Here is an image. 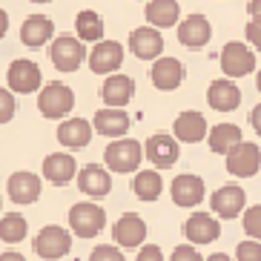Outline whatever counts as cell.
<instances>
[{"mask_svg":"<svg viewBox=\"0 0 261 261\" xmlns=\"http://www.w3.org/2000/svg\"><path fill=\"white\" fill-rule=\"evenodd\" d=\"M72 250V232H66L58 224H49L35 236V253L46 261H58Z\"/></svg>","mask_w":261,"mask_h":261,"instance_id":"5","label":"cell"},{"mask_svg":"<svg viewBox=\"0 0 261 261\" xmlns=\"http://www.w3.org/2000/svg\"><path fill=\"white\" fill-rule=\"evenodd\" d=\"M15 95H12V89H3L0 86V123H9L12 118H15Z\"/></svg>","mask_w":261,"mask_h":261,"instance_id":"35","label":"cell"},{"mask_svg":"<svg viewBox=\"0 0 261 261\" xmlns=\"http://www.w3.org/2000/svg\"><path fill=\"white\" fill-rule=\"evenodd\" d=\"M149 77H152L155 89H161V92H172V89H178L181 81H184V66H181L178 58H158V61L152 63Z\"/></svg>","mask_w":261,"mask_h":261,"instance_id":"18","label":"cell"},{"mask_svg":"<svg viewBox=\"0 0 261 261\" xmlns=\"http://www.w3.org/2000/svg\"><path fill=\"white\" fill-rule=\"evenodd\" d=\"M75 32H77V38H81V40L100 43V40H103V20H100L98 12L84 9V12L75 17Z\"/></svg>","mask_w":261,"mask_h":261,"instance_id":"30","label":"cell"},{"mask_svg":"<svg viewBox=\"0 0 261 261\" xmlns=\"http://www.w3.org/2000/svg\"><path fill=\"white\" fill-rule=\"evenodd\" d=\"M169 261H204V258H201V253L195 250V247L178 244L175 250H172V255H169Z\"/></svg>","mask_w":261,"mask_h":261,"instance_id":"36","label":"cell"},{"mask_svg":"<svg viewBox=\"0 0 261 261\" xmlns=\"http://www.w3.org/2000/svg\"><path fill=\"white\" fill-rule=\"evenodd\" d=\"M86 61H89V69L95 75H112L115 69H121L123 63V46L118 40H100V43L92 46Z\"/></svg>","mask_w":261,"mask_h":261,"instance_id":"13","label":"cell"},{"mask_svg":"<svg viewBox=\"0 0 261 261\" xmlns=\"http://www.w3.org/2000/svg\"><path fill=\"white\" fill-rule=\"evenodd\" d=\"M210 204H213V210H215L218 218L232 221L236 215H241L247 210V192L238 184H224V187H218V190L213 192Z\"/></svg>","mask_w":261,"mask_h":261,"instance_id":"9","label":"cell"},{"mask_svg":"<svg viewBox=\"0 0 261 261\" xmlns=\"http://www.w3.org/2000/svg\"><path fill=\"white\" fill-rule=\"evenodd\" d=\"M6 29H9V15L3 12V9H0V38L6 35Z\"/></svg>","mask_w":261,"mask_h":261,"instance_id":"42","label":"cell"},{"mask_svg":"<svg viewBox=\"0 0 261 261\" xmlns=\"http://www.w3.org/2000/svg\"><path fill=\"white\" fill-rule=\"evenodd\" d=\"M255 86H258V92H261V69H258V75H255Z\"/></svg>","mask_w":261,"mask_h":261,"instance_id":"44","label":"cell"},{"mask_svg":"<svg viewBox=\"0 0 261 261\" xmlns=\"http://www.w3.org/2000/svg\"><path fill=\"white\" fill-rule=\"evenodd\" d=\"M89 261H126V258L115 244H100L89 253Z\"/></svg>","mask_w":261,"mask_h":261,"instance_id":"34","label":"cell"},{"mask_svg":"<svg viewBox=\"0 0 261 261\" xmlns=\"http://www.w3.org/2000/svg\"><path fill=\"white\" fill-rule=\"evenodd\" d=\"M172 192V201H175L178 207H198L207 190H204V178L201 175H192V172H184V175H178L169 187Z\"/></svg>","mask_w":261,"mask_h":261,"instance_id":"14","label":"cell"},{"mask_svg":"<svg viewBox=\"0 0 261 261\" xmlns=\"http://www.w3.org/2000/svg\"><path fill=\"white\" fill-rule=\"evenodd\" d=\"M207 103L215 112H232V109H238V103H241V89L232 84L230 77H218V81H213L210 89H207Z\"/></svg>","mask_w":261,"mask_h":261,"instance_id":"20","label":"cell"},{"mask_svg":"<svg viewBox=\"0 0 261 261\" xmlns=\"http://www.w3.org/2000/svg\"><path fill=\"white\" fill-rule=\"evenodd\" d=\"M92 123L84 121V118H66V121L58 126V141H61L66 149H84L92 141Z\"/></svg>","mask_w":261,"mask_h":261,"instance_id":"24","label":"cell"},{"mask_svg":"<svg viewBox=\"0 0 261 261\" xmlns=\"http://www.w3.org/2000/svg\"><path fill=\"white\" fill-rule=\"evenodd\" d=\"M55 35V23L46 15H32L23 20L20 26V40H23L29 49H38L43 43H49V38Z\"/></svg>","mask_w":261,"mask_h":261,"instance_id":"26","label":"cell"},{"mask_svg":"<svg viewBox=\"0 0 261 261\" xmlns=\"http://www.w3.org/2000/svg\"><path fill=\"white\" fill-rule=\"evenodd\" d=\"M241 141H244V138H241V129H238L236 123H215L213 129H210V141H207V144H210L213 152H218V155L227 158V155H230Z\"/></svg>","mask_w":261,"mask_h":261,"instance_id":"28","label":"cell"},{"mask_svg":"<svg viewBox=\"0 0 261 261\" xmlns=\"http://www.w3.org/2000/svg\"><path fill=\"white\" fill-rule=\"evenodd\" d=\"M258 169H261V149L250 141H241L227 155V172L236 178H253Z\"/></svg>","mask_w":261,"mask_h":261,"instance_id":"10","label":"cell"},{"mask_svg":"<svg viewBox=\"0 0 261 261\" xmlns=\"http://www.w3.org/2000/svg\"><path fill=\"white\" fill-rule=\"evenodd\" d=\"M144 155H146V161L152 164L155 169H169V167H175L178 164L181 149H178V141L172 138V135H167V132H155V135L146 138Z\"/></svg>","mask_w":261,"mask_h":261,"instance_id":"7","label":"cell"},{"mask_svg":"<svg viewBox=\"0 0 261 261\" xmlns=\"http://www.w3.org/2000/svg\"><path fill=\"white\" fill-rule=\"evenodd\" d=\"M241 224H244V232L253 238V241H261V204L244 210V215H241Z\"/></svg>","mask_w":261,"mask_h":261,"instance_id":"32","label":"cell"},{"mask_svg":"<svg viewBox=\"0 0 261 261\" xmlns=\"http://www.w3.org/2000/svg\"><path fill=\"white\" fill-rule=\"evenodd\" d=\"M250 123H253L255 135H261V103H255L253 112H250Z\"/></svg>","mask_w":261,"mask_h":261,"instance_id":"39","label":"cell"},{"mask_svg":"<svg viewBox=\"0 0 261 261\" xmlns=\"http://www.w3.org/2000/svg\"><path fill=\"white\" fill-rule=\"evenodd\" d=\"M161 190H164V181H161L158 169H141L132 178V192L141 201H158L161 198Z\"/></svg>","mask_w":261,"mask_h":261,"instance_id":"29","label":"cell"},{"mask_svg":"<svg viewBox=\"0 0 261 261\" xmlns=\"http://www.w3.org/2000/svg\"><path fill=\"white\" fill-rule=\"evenodd\" d=\"M6 81H9V89L17 95H32L35 89H40V69L35 61H26V58H17V61L9 63V72H6Z\"/></svg>","mask_w":261,"mask_h":261,"instance_id":"8","label":"cell"},{"mask_svg":"<svg viewBox=\"0 0 261 261\" xmlns=\"http://www.w3.org/2000/svg\"><path fill=\"white\" fill-rule=\"evenodd\" d=\"M72 107H75V92H72L66 84H49V86H43L40 95H38L40 115L52 118V121L66 118L72 112Z\"/></svg>","mask_w":261,"mask_h":261,"instance_id":"4","label":"cell"},{"mask_svg":"<svg viewBox=\"0 0 261 261\" xmlns=\"http://www.w3.org/2000/svg\"><path fill=\"white\" fill-rule=\"evenodd\" d=\"M207 261H232V258H230L227 253H215V255H210Z\"/></svg>","mask_w":261,"mask_h":261,"instance_id":"43","label":"cell"},{"mask_svg":"<svg viewBox=\"0 0 261 261\" xmlns=\"http://www.w3.org/2000/svg\"><path fill=\"white\" fill-rule=\"evenodd\" d=\"M43 178L52 184L63 187L69 184L72 178H77V161L69 152H52L43 158Z\"/></svg>","mask_w":261,"mask_h":261,"instance_id":"21","label":"cell"},{"mask_svg":"<svg viewBox=\"0 0 261 261\" xmlns=\"http://www.w3.org/2000/svg\"><path fill=\"white\" fill-rule=\"evenodd\" d=\"M244 32H247V40L255 46V52H261V23L258 20H250Z\"/></svg>","mask_w":261,"mask_h":261,"instance_id":"38","label":"cell"},{"mask_svg":"<svg viewBox=\"0 0 261 261\" xmlns=\"http://www.w3.org/2000/svg\"><path fill=\"white\" fill-rule=\"evenodd\" d=\"M141 158H144V149H141L138 141H132V138L112 141V144L103 149V164H107L112 172H118V175H126V172H138Z\"/></svg>","mask_w":261,"mask_h":261,"instance_id":"1","label":"cell"},{"mask_svg":"<svg viewBox=\"0 0 261 261\" xmlns=\"http://www.w3.org/2000/svg\"><path fill=\"white\" fill-rule=\"evenodd\" d=\"M77 187H81V192H86L89 198H103V195H109V190H112V178H109V172L103 167L89 164V167H84L77 172Z\"/></svg>","mask_w":261,"mask_h":261,"instance_id":"25","label":"cell"},{"mask_svg":"<svg viewBox=\"0 0 261 261\" xmlns=\"http://www.w3.org/2000/svg\"><path fill=\"white\" fill-rule=\"evenodd\" d=\"M69 227L81 238H95L107 227V210H100L95 201H81L69 210Z\"/></svg>","mask_w":261,"mask_h":261,"instance_id":"2","label":"cell"},{"mask_svg":"<svg viewBox=\"0 0 261 261\" xmlns=\"http://www.w3.org/2000/svg\"><path fill=\"white\" fill-rule=\"evenodd\" d=\"M184 236L192 244H210V241H215L221 236V224L210 213H192L184 221Z\"/></svg>","mask_w":261,"mask_h":261,"instance_id":"19","label":"cell"},{"mask_svg":"<svg viewBox=\"0 0 261 261\" xmlns=\"http://www.w3.org/2000/svg\"><path fill=\"white\" fill-rule=\"evenodd\" d=\"M40 190H43L40 178L35 175V172H29V169L12 172V175H9V181H6L9 198L15 201V204H20V207H26V204H35V201L40 198Z\"/></svg>","mask_w":261,"mask_h":261,"instance_id":"12","label":"cell"},{"mask_svg":"<svg viewBox=\"0 0 261 261\" xmlns=\"http://www.w3.org/2000/svg\"><path fill=\"white\" fill-rule=\"evenodd\" d=\"M0 261H26V258L20 253H12V250H9V253H0Z\"/></svg>","mask_w":261,"mask_h":261,"instance_id":"41","label":"cell"},{"mask_svg":"<svg viewBox=\"0 0 261 261\" xmlns=\"http://www.w3.org/2000/svg\"><path fill=\"white\" fill-rule=\"evenodd\" d=\"M236 261H261V241L247 238L236 247Z\"/></svg>","mask_w":261,"mask_h":261,"instance_id":"33","label":"cell"},{"mask_svg":"<svg viewBox=\"0 0 261 261\" xmlns=\"http://www.w3.org/2000/svg\"><path fill=\"white\" fill-rule=\"evenodd\" d=\"M129 115L123 112V109H98L95 112V121H92V126H95V132L98 135H103V138H123L126 132H129Z\"/></svg>","mask_w":261,"mask_h":261,"instance_id":"22","label":"cell"},{"mask_svg":"<svg viewBox=\"0 0 261 261\" xmlns=\"http://www.w3.org/2000/svg\"><path fill=\"white\" fill-rule=\"evenodd\" d=\"M135 261H164V253H161V247H155V244H144Z\"/></svg>","mask_w":261,"mask_h":261,"instance_id":"37","label":"cell"},{"mask_svg":"<svg viewBox=\"0 0 261 261\" xmlns=\"http://www.w3.org/2000/svg\"><path fill=\"white\" fill-rule=\"evenodd\" d=\"M35 3H49V0H35Z\"/></svg>","mask_w":261,"mask_h":261,"instance_id":"45","label":"cell"},{"mask_svg":"<svg viewBox=\"0 0 261 261\" xmlns=\"http://www.w3.org/2000/svg\"><path fill=\"white\" fill-rule=\"evenodd\" d=\"M29 232V224L20 213H6L0 218V241H6V244H20Z\"/></svg>","mask_w":261,"mask_h":261,"instance_id":"31","label":"cell"},{"mask_svg":"<svg viewBox=\"0 0 261 261\" xmlns=\"http://www.w3.org/2000/svg\"><path fill=\"white\" fill-rule=\"evenodd\" d=\"M135 95V81L129 75H109L100 86V98L109 109H123Z\"/></svg>","mask_w":261,"mask_h":261,"instance_id":"17","label":"cell"},{"mask_svg":"<svg viewBox=\"0 0 261 261\" xmlns=\"http://www.w3.org/2000/svg\"><path fill=\"white\" fill-rule=\"evenodd\" d=\"M210 38H213V26H210V20L204 15H187V20L178 23V40L187 49L207 46Z\"/></svg>","mask_w":261,"mask_h":261,"instance_id":"15","label":"cell"},{"mask_svg":"<svg viewBox=\"0 0 261 261\" xmlns=\"http://www.w3.org/2000/svg\"><path fill=\"white\" fill-rule=\"evenodd\" d=\"M247 12H250L253 20H258V23H261V0H250V3H247Z\"/></svg>","mask_w":261,"mask_h":261,"instance_id":"40","label":"cell"},{"mask_svg":"<svg viewBox=\"0 0 261 261\" xmlns=\"http://www.w3.org/2000/svg\"><path fill=\"white\" fill-rule=\"evenodd\" d=\"M172 132H175V141H184V144H198V141L207 138V118L190 109V112H181L172 123Z\"/></svg>","mask_w":261,"mask_h":261,"instance_id":"23","label":"cell"},{"mask_svg":"<svg viewBox=\"0 0 261 261\" xmlns=\"http://www.w3.org/2000/svg\"><path fill=\"white\" fill-rule=\"evenodd\" d=\"M112 238H115V247H123V250L144 247V238H146L144 218L135 215V213H123L121 218L112 224Z\"/></svg>","mask_w":261,"mask_h":261,"instance_id":"11","label":"cell"},{"mask_svg":"<svg viewBox=\"0 0 261 261\" xmlns=\"http://www.w3.org/2000/svg\"><path fill=\"white\" fill-rule=\"evenodd\" d=\"M218 61H221V69L227 77H244L255 69L253 49L247 46V43H241V40H230V43L221 49Z\"/></svg>","mask_w":261,"mask_h":261,"instance_id":"6","label":"cell"},{"mask_svg":"<svg viewBox=\"0 0 261 261\" xmlns=\"http://www.w3.org/2000/svg\"><path fill=\"white\" fill-rule=\"evenodd\" d=\"M49 58H52L55 69L58 72H75L81 63L89 58L84 49V40L72 38V35H58L49 46Z\"/></svg>","mask_w":261,"mask_h":261,"instance_id":"3","label":"cell"},{"mask_svg":"<svg viewBox=\"0 0 261 261\" xmlns=\"http://www.w3.org/2000/svg\"><path fill=\"white\" fill-rule=\"evenodd\" d=\"M129 49L135 58H141V61H158L164 52V38L161 32L152 29V26H141V29H135L129 35Z\"/></svg>","mask_w":261,"mask_h":261,"instance_id":"16","label":"cell"},{"mask_svg":"<svg viewBox=\"0 0 261 261\" xmlns=\"http://www.w3.org/2000/svg\"><path fill=\"white\" fill-rule=\"evenodd\" d=\"M178 17H181L178 0H149L146 3V20L152 23V29H169L178 23Z\"/></svg>","mask_w":261,"mask_h":261,"instance_id":"27","label":"cell"}]
</instances>
